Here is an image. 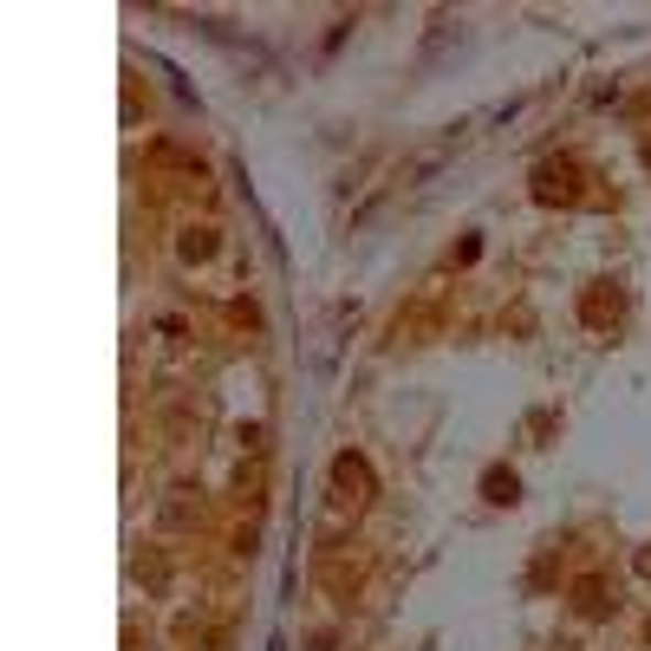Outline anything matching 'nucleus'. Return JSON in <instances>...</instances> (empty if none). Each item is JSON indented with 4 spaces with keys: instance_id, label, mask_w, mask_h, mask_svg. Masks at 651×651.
<instances>
[{
    "instance_id": "nucleus-6",
    "label": "nucleus",
    "mask_w": 651,
    "mask_h": 651,
    "mask_svg": "<svg viewBox=\"0 0 651 651\" xmlns=\"http://www.w3.org/2000/svg\"><path fill=\"white\" fill-rule=\"evenodd\" d=\"M482 502H496V508H514V502H521V482H514V469H502V463H496V469L482 476Z\"/></svg>"
},
{
    "instance_id": "nucleus-7",
    "label": "nucleus",
    "mask_w": 651,
    "mask_h": 651,
    "mask_svg": "<svg viewBox=\"0 0 651 651\" xmlns=\"http://www.w3.org/2000/svg\"><path fill=\"white\" fill-rule=\"evenodd\" d=\"M138 579H150V586H163V561H156V554H138Z\"/></svg>"
},
{
    "instance_id": "nucleus-3",
    "label": "nucleus",
    "mask_w": 651,
    "mask_h": 651,
    "mask_svg": "<svg viewBox=\"0 0 651 651\" xmlns=\"http://www.w3.org/2000/svg\"><path fill=\"white\" fill-rule=\"evenodd\" d=\"M619 313H626V293L612 287V281H593V287L579 293V319H586L593 333H606V326H619Z\"/></svg>"
},
{
    "instance_id": "nucleus-4",
    "label": "nucleus",
    "mask_w": 651,
    "mask_h": 651,
    "mask_svg": "<svg viewBox=\"0 0 651 651\" xmlns=\"http://www.w3.org/2000/svg\"><path fill=\"white\" fill-rule=\"evenodd\" d=\"M567 599H574L579 619H612V606H619V599H612V579H606V574H579Z\"/></svg>"
},
{
    "instance_id": "nucleus-1",
    "label": "nucleus",
    "mask_w": 651,
    "mask_h": 651,
    "mask_svg": "<svg viewBox=\"0 0 651 651\" xmlns=\"http://www.w3.org/2000/svg\"><path fill=\"white\" fill-rule=\"evenodd\" d=\"M528 196H534L541 209H574L579 196H586V163H579V156H547V163H534Z\"/></svg>"
},
{
    "instance_id": "nucleus-2",
    "label": "nucleus",
    "mask_w": 651,
    "mask_h": 651,
    "mask_svg": "<svg viewBox=\"0 0 651 651\" xmlns=\"http://www.w3.org/2000/svg\"><path fill=\"white\" fill-rule=\"evenodd\" d=\"M326 482H333V508H339V514H359V508L378 496V476H371V463H365L359 449H339Z\"/></svg>"
},
{
    "instance_id": "nucleus-5",
    "label": "nucleus",
    "mask_w": 651,
    "mask_h": 651,
    "mask_svg": "<svg viewBox=\"0 0 651 651\" xmlns=\"http://www.w3.org/2000/svg\"><path fill=\"white\" fill-rule=\"evenodd\" d=\"M216 248H221V241H216V228H209V221H203V228H183V241H176V254H183L189 268H203Z\"/></svg>"
},
{
    "instance_id": "nucleus-9",
    "label": "nucleus",
    "mask_w": 651,
    "mask_h": 651,
    "mask_svg": "<svg viewBox=\"0 0 651 651\" xmlns=\"http://www.w3.org/2000/svg\"><path fill=\"white\" fill-rule=\"evenodd\" d=\"M645 163H651V138H645Z\"/></svg>"
},
{
    "instance_id": "nucleus-8",
    "label": "nucleus",
    "mask_w": 651,
    "mask_h": 651,
    "mask_svg": "<svg viewBox=\"0 0 651 651\" xmlns=\"http://www.w3.org/2000/svg\"><path fill=\"white\" fill-rule=\"evenodd\" d=\"M639 574H645V579H651V547H645V554H639Z\"/></svg>"
}]
</instances>
